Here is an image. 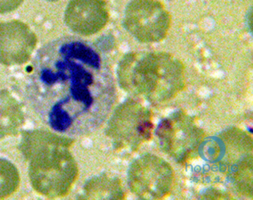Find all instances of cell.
Segmentation results:
<instances>
[{
  "mask_svg": "<svg viewBox=\"0 0 253 200\" xmlns=\"http://www.w3.org/2000/svg\"><path fill=\"white\" fill-rule=\"evenodd\" d=\"M38 43L35 32L20 20L0 22V63L22 65L31 59Z\"/></svg>",
  "mask_w": 253,
  "mask_h": 200,
  "instance_id": "cell-8",
  "label": "cell"
},
{
  "mask_svg": "<svg viewBox=\"0 0 253 200\" xmlns=\"http://www.w3.org/2000/svg\"><path fill=\"white\" fill-rule=\"evenodd\" d=\"M25 93L40 120L68 136L98 130L118 100L109 58L96 44L71 36L52 40L38 51Z\"/></svg>",
  "mask_w": 253,
  "mask_h": 200,
  "instance_id": "cell-1",
  "label": "cell"
},
{
  "mask_svg": "<svg viewBox=\"0 0 253 200\" xmlns=\"http://www.w3.org/2000/svg\"><path fill=\"white\" fill-rule=\"evenodd\" d=\"M24 121L18 100L7 90H0V140L17 135Z\"/></svg>",
  "mask_w": 253,
  "mask_h": 200,
  "instance_id": "cell-10",
  "label": "cell"
},
{
  "mask_svg": "<svg viewBox=\"0 0 253 200\" xmlns=\"http://www.w3.org/2000/svg\"><path fill=\"white\" fill-rule=\"evenodd\" d=\"M109 19L105 1H71L64 13L67 26L80 36L96 34L107 25Z\"/></svg>",
  "mask_w": 253,
  "mask_h": 200,
  "instance_id": "cell-9",
  "label": "cell"
},
{
  "mask_svg": "<svg viewBox=\"0 0 253 200\" xmlns=\"http://www.w3.org/2000/svg\"><path fill=\"white\" fill-rule=\"evenodd\" d=\"M117 75L124 90L154 104L172 100L186 87L185 66L169 52L127 53L118 64Z\"/></svg>",
  "mask_w": 253,
  "mask_h": 200,
  "instance_id": "cell-3",
  "label": "cell"
},
{
  "mask_svg": "<svg viewBox=\"0 0 253 200\" xmlns=\"http://www.w3.org/2000/svg\"><path fill=\"white\" fill-rule=\"evenodd\" d=\"M85 199H118L125 198L122 184L118 178H110L102 174L89 180L84 185Z\"/></svg>",
  "mask_w": 253,
  "mask_h": 200,
  "instance_id": "cell-11",
  "label": "cell"
},
{
  "mask_svg": "<svg viewBox=\"0 0 253 200\" xmlns=\"http://www.w3.org/2000/svg\"><path fill=\"white\" fill-rule=\"evenodd\" d=\"M171 17L160 1L138 0L127 4L123 20L125 29L141 43H157L170 31Z\"/></svg>",
  "mask_w": 253,
  "mask_h": 200,
  "instance_id": "cell-7",
  "label": "cell"
},
{
  "mask_svg": "<svg viewBox=\"0 0 253 200\" xmlns=\"http://www.w3.org/2000/svg\"><path fill=\"white\" fill-rule=\"evenodd\" d=\"M174 171L164 158L153 154L140 156L128 170V184L131 192L144 200H161L170 194Z\"/></svg>",
  "mask_w": 253,
  "mask_h": 200,
  "instance_id": "cell-6",
  "label": "cell"
},
{
  "mask_svg": "<svg viewBox=\"0 0 253 200\" xmlns=\"http://www.w3.org/2000/svg\"><path fill=\"white\" fill-rule=\"evenodd\" d=\"M21 183L17 167L12 162L0 157V200L12 196Z\"/></svg>",
  "mask_w": 253,
  "mask_h": 200,
  "instance_id": "cell-12",
  "label": "cell"
},
{
  "mask_svg": "<svg viewBox=\"0 0 253 200\" xmlns=\"http://www.w3.org/2000/svg\"><path fill=\"white\" fill-rule=\"evenodd\" d=\"M74 142L48 131L23 133L19 149L29 161V177L36 192L50 199L70 193L79 176V166L70 151Z\"/></svg>",
  "mask_w": 253,
  "mask_h": 200,
  "instance_id": "cell-2",
  "label": "cell"
},
{
  "mask_svg": "<svg viewBox=\"0 0 253 200\" xmlns=\"http://www.w3.org/2000/svg\"><path fill=\"white\" fill-rule=\"evenodd\" d=\"M22 4V1H0V13L13 11Z\"/></svg>",
  "mask_w": 253,
  "mask_h": 200,
  "instance_id": "cell-13",
  "label": "cell"
},
{
  "mask_svg": "<svg viewBox=\"0 0 253 200\" xmlns=\"http://www.w3.org/2000/svg\"><path fill=\"white\" fill-rule=\"evenodd\" d=\"M153 115L150 109L135 100H127L114 110L106 135L116 150L135 151L152 137Z\"/></svg>",
  "mask_w": 253,
  "mask_h": 200,
  "instance_id": "cell-4",
  "label": "cell"
},
{
  "mask_svg": "<svg viewBox=\"0 0 253 200\" xmlns=\"http://www.w3.org/2000/svg\"><path fill=\"white\" fill-rule=\"evenodd\" d=\"M156 135L162 151L180 164L191 158L205 139V132L181 109L161 120Z\"/></svg>",
  "mask_w": 253,
  "mask_h": 200,
  "instance_id": "cell-5",
  "label": "cell"
}]
</instances>
